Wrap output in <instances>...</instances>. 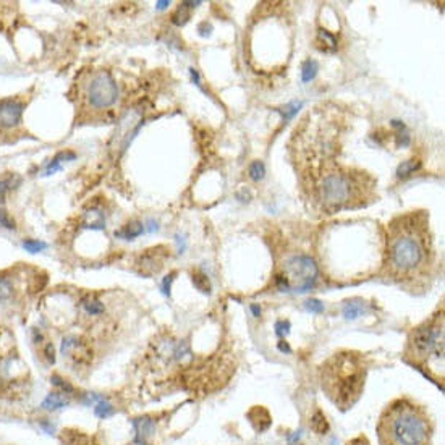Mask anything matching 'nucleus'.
<instances>
[{"label":"nucleus","mask_w":445,"mask_h":445,"mask_svg":"<svg viewBox=\"0 0 445 445\" xmlns=\"http://www.w3.org/2000/svg\"><path fill=\"white\" fill-rule=\"evenodd\" d=\"M133 426H135V431H136V442H138V444H144L146 439H148L151 434L154 432L155 423L151 418L144 416V418L135 419Z\"/></svg>","instance_id":"nucleus-11"},{"label":"nucleus","mask_w":445,"mask_h":445,"mask_svg":"<svg viewBox=\"0 0 445 445\" xmlns=\"http://www.w3.org/2000/svg\"><path fill=\"white\" fill-rule=\"evenodd\" d=\"M176 243H178V250H180V252H183V250H185V240H180V236L176 235Z\"/></svg>","instance_id":"nucleus-37"},{"label":"nucleus","mask_w":445,"mask_h":445,"mask_svg":"<svg viewBox=\"0 0 445 445\" xmlns=\"http://www.w3.org/2000/svg\"><path fill=\"white\" fill-rule=\"evenodd\" d=\"M251 311H252V314H254V317H259V314H261V308H257V306L252 305V306H251Z\"/></svg>","instance_id":"nucleus-38"},{"label":"nucleus","mask_w":445,"mask_h":445,"mask_svg":"<svg viewBox=\"0 0 445 445\" xmlns=\"http://www.w3.org/2000/svg\"><path fill=\"white\" fill-rule=\"evenodd\" d=\"M19 183H21V178L15 174H8L2 176L0 178V201H5V196L17 188Z\"/></svg>","instance_id":"nucleus-16"},{"label":"nucleus","mask_w":445,"mask_h":445,"mask_svg":"<svg viewBox=\"0 0 445 445\" xmlns=\"http://www.w3.org/2000/svg\"><path fill=\"white\" fill-rule=\"evenodd\" d=\"M39 427L42 429L44 432H47V434H54L55 429H57V427H55V424L50 421V419H47V418L40 419V421H39Z\"/></svg>","instance_id":"nucleus-32"},{"label":"nucleus","mask_w":445,"mask_h":445,"mask_svg":"<svg viewBox=\"0 0 445 445\" xmlns=\"http://www.w3.org/2000/svg\"><path fill=\"white\" fill-rule=\"evenodd\" d=\"M42 338H44V335L39 332V329H33V340L36 343H40L42 342Z\"/></svg>","instance_id":"nucleus-36"},{"label":"nucleus","mask_w":445,"mask_h":445,"mask_svg":"<svg viewBox=\"0 0 445 445\" xmlns=\"http://www.w3.org/2000/svg\"><path fill=\"white\" fill-rule=\"evenodd\" d=\"M23 248L26 250L28 252H40V251H44L45 248H47V243L45 241H40V240H33V238H28V240H24L23 243Z\"/></svg>","instance_id":"nucleus-25"},{"label":"nucleus","mask_w":445,"mask_h":445,"mask_svg":"<svg viewBox=\"0 0 445 445\" xmlns=\"http://www.w3.org/2000/svg\"><path fill=\"white\" fill-rule=\"evenodd\" d=\"M118 88L107 70H97L91 73L84 84L86 104L94 110H105L117 102Z\"/></svg>","instance_id":"nucleus-7"},{"label":"nucleus","mask_w":445,"mask_h":445,"mask_svg":"<svg viewBox=\"0 0 445 445\" xmlns=\"http://www.w3.org/2000/svg\"><path fill=\"white\" fill-rule=\"evenodd\" d=\"M167 5H170V2H157L155 7H157L159 10H164V8H167Z\"/></svg>","instance_id":"nucleus-40"},{"label":"nucleus","mask_w":445,"mask_h":445,"mask_svg":"<svg viewBox=\"0 0 445 445\" xmlns=\"http://www.w3.org/2000/svg\"><path fill=\"white\" fill-rule=\"evenodd\" d=\"M319 40H324V52H335L337 49V39L332 36L330 33L327 31H319V38H317V42Z\"/></svg>","instance_id":"nucleus-24"},{"label":"nucleus","mask_w":445,"mask_h":445,"mask_svg":"<svg viewBox=\"0 0 445 445\" xmlns=\"http://www.w3.org/2000/svg\"><path fill=\"white\" fill-rule=\"evenodd\" d=\"M288 327H290V324H288V322H283V321L277 322V326H275V333H277V335H280V337L287 335V333H288Z\"/></svg>","instance_id":"nucleus-34"},{"label":"nucleus","mask_w":445,"mask_h":445,"mask_svg":"<svg viewBox=\"0 0 445 445\" xmlns=\"http://www.w3.org/2000/svg\"><path fill=\"white\" fill-rule=\"evenodd\" d=\"M406 356L414 364L426 369H436L444 374V311L432 319L418 326L406 343Z\"/></svg>","instance_id":"nucleus-5"},{"label":"nucleus","mask_w":445,"mask_h":445,"mask_svg":"<svg viewBox=\"0 0 445 445\" xmlns=\"http://www.w3.org/2000/svg\"><path fill=\"white\" fill-rule=\"evenodd\" d=\"M279 347H280V350H282V351H290V347H288L287 343L283 345V342H280V345H279Z\"/></svg>","instance_id":"nucleus-41"},{"label":"nucleus","mask_w":445,"mask_h":445,"mask_svg":"<svg viewBox=\"0 0 445 445\" xmlns=\"http://www.w3.org/2000/svg\"><path fill=\"white\" fill-rule=\"evenodd\" d=\"M301 105H303V102H291V104H288L287 107H283V110L279 109V112L282 114V117H283V121L293 118V115L300 110Z\"/></svg>","instance_id":"nucleus-28"},{"label":"nucleus","mask_w":445,"mask_h":445,"mask_svg":"<svg viewBox=\"0 0 445 445\" xmlns=\"http://www.w3.org/2000/svg\"><path fill=\"white\" fill-rule=\"evenodd\" d=\"M73 159H75V153H72V151H63V153H58L52 160L49 162L47 167H45L44 175H52V174H55V172H58L60 169H62V164H63V162L73 160Z\"/></svg>","instance_id":"nucleus-14"},{"label":"nucleus","mask_w":445,"mask_h":445,"mask_svg":"<svg viewBox=\"0 0 445 445\" xmlns=\"http://www.w3.org/2000/svg\"><path fill=\"white\" fill-rule=\"evenodd\" d=\"M157 229H159V227H157V224H154V222H153V220H151V222H149V227H148V230H149V232H154V230H157Z\"/></svg>","instance_id":"nucleus-39"},{"label":"nucleus","mask_w":445,"mask_h":445,"mask_svg":"<svg viewBox=\"0 0 445 445\" xmlns=\"http://www.w3.org/2000/svg\"><path fill=\"white\" fill-rule=\"evenodd\" d=\"M311 427H312V431L317 434H327L329 429H330L326 416H324V413L319 411V409L311 416Z\"/></svg>","instance_id":"nucleus-19"},{"label":"nucleus","mask_w":445,"mask_h":445,"mask_svg":"<svg viewBox=\"0 0 445 445\" xmlns=\"http://www.w3.org/2000/svg\"><path fill=\"white\" fill-rule=\"evenodd\" d=\"M419 167H421V162L419 160H406V162H403V164H400L398 165V169H397V176L398 178H406V176H409L411 174H414L416 170H419Z\"/></svg>","instance_id":"nucleus-22"},{"label":"nucleus","mask_w":445,"mask_h":445,"mask_svg":"<svg viewBox=\"0 0 445 445\" xmlns=\"http://www.w3.org/2000/svg\"><path fill=\"white\" fill-rule=\"evenodd\" d=\"M364 379L366 364L360 353L355 351L335 353L321 368L322 390L343 411L360 400Z\"/></svg>","instance_id":"nucleus-3"},{"label":"nucleus","mask_w":445,"mask_h":445,"mask_svg":"<svg viewBox=\"0 0 445 445\" xmlns=\"http://www.w3.org/2000/svg\"><path fill=\"white\" fill-rule=\"evenodd\" d=\"M317 280V266L310 256H293L285 261L283 266V274L277 277L282 291H298L306 293L310 291Z\"/></svg>","instance_id":"nucleus-6"},{"label":"nucleus","mask_w":445,"mask_h":445,"mask_svg":"<svg viewBox=\"0 0 445 445\" xmlns=\"http://www.w3.org/2000/svg\"><path fill=\"white\" fill-rule=\"evenodd\" d=\"M23 115V104L13 99H5L0 102V128L8 130L19 123Z\"/></svg>","instance_id":"nucleus-9"},{"label":"nucleus","mask_w":445,"mask_h":445,"mask_svg":"<svg viewBox=\"0 0 445 445\" xmlns=\"http://www.w3.org/2000/svg\"><path fill=\"white\" fill-rule=\"evenodd\" d=\"M81 306H83V310L88 312L89 316H99L104 312V305L102 301L99 300L97 296L94 295H88L86 298H83V301H81Z\"/></svg>","instance_id":"nucleus-17"},{"label":"nucleus","mask_w":445,"mask_h":445,"mask_svg":"<svg viewBox=\"0 0 445 445\" xmlns=\"http://www.w3.org/2000/svg\"><path fill=\"white\" fill-rule=\"evenodd\" d=\"M143 232H144L143 222L133 220V222H130V224H126L121 230L115 232V236H118V238H123V240H135L136 236H139L141 233H143Z\"/></svg>","instance_id":"nucleus-13"},{"label":"nucleus","mask_w":445,"mask_h":445,"mask_svg":"<svg viewBox=\"0 0 445 445\" xmlns=\"http://www.w3.org/2000/svg\"><path fill=\"white\" fill-rule=\"evenodd\" d=\"M434 259L432 235L426 211L397 215L387 224L386 269L397 280H414L424 275Z\"/></svg>","instance_id":"nucleus-1"},{"label":"nucleus","mask_w":445,"mask_h":445,"mask_svg":"<svg viewBox=\"0 0 445 445\" xmlns=\"http://www.w3.org/2000/svg\"><path fill=\"white\" fill-rule=\"evenodd\" d=\"M81 227L89 230H104L105 229V214L97 207H91L84 211L81 217Z\"/></svg>","instance_id":"nucleus-10"},{"label":"nucleus","mask_w":445,"mask_h":445,"mask_svg":"<svg viewBox=\"0 0 445 445\" xmlns=\"http://www.w3.org/2000/svg\"><path fill=\"white\" fill-rule=\"evenodd\" d=\"M366 311V305L361 300H348L343 305V316L345 319H356Z\"/></svg>","instance_id":"nucleus-15"},{"label":"nucleus","mask_w":445,"mask_h":445,"mask_svg":"<svg viewBox=\"0 0 445 445\" xmlns=\"http://www.w3.org/2000/svg\"><path fill=\"white\" fill-rule=\"evenodd\" d=\"M0 225L7 230H15V227H17L15 225V220L8 215V212L5 209H0Z\"/></svg>","instance_id":"nucleus-29"},{"label":"nucleus","mask_w":445,"mask_h":445,"mask_svg":"<svg viewBox=\"0 0 445 445\" xmlns=\"http://www.w3.org/2000/svg\"><path fill=\"white\" fill-rule=\"evenodd\" d=\"M316 73H317L316 60H306L301 67V81L303 83H308V81H311L312 78L316 77Z\"/></svg>","instance_id":"nucleus-23"},{"label":"nucleus","mask_w":445,"mask_h":445,"mask_svg":"<svg viewBox=\"0 0 445 445\" xmlns=\"http://www.w3.org/2000/svg\"><path fill=\"white\" fill-rule=\"evenodd\" d=\"M172 282H174V274L167 275L165 279H164V282H162V291H164V295H167V296L170 295V285H172Z\"/></svg>","instance_id":"nucleus-35"},{"label":"nucleus","mask_w":445,"mask_h":445,"mask_svg":"<svg viewBox=\"0 0 445 445\" xmlns=\"http://www.w3.org/2000/svg\"><path fill=\"white\" fill-rule=\"evenodd\" d=\"M94 413L96 416H99L100 419H107L110 416H114L115 408L112 406V403H109L107 398H100V400L94 405Z\"/></svg>","instance_id":"nucleus-20"},{"label":"nucleus","mask_w":445,"mask_h":445,"mask_svg":"<svg viewBox=\"0 0 445 445\" xmlns=\"http://www.w3.org/2000/svg\"><path fill=\"white\" fill-rule=\"evenodd\" d=\"M141 126H143V112L139 109H130L121 115L112 138V151L115 154H121L128 148Z\"/></svg>","instance_id":"nucleus-8"},{"label":"nucleus","mask_w":445,"mask_h":445,"mask_svg":"<svg viewBox=\"0 0 445 445\" xmlns=\"http://www.w3.org/2000/svg\"><path fill=\"white\" fill-rule=\"evenodd\" d=\"M377 432L381 445H429L431 424L423 408L397 400L382 413Z\"/></svg>","instance_id":"nucleus-4"},{"label":"nucleus","mask_w":445,"mask_h":445,"mask_svg":"<svg viewBox=\"0 0 445 445\" xmlns=\"http://www.w3.org/2000/svg\"><path fill=\"white\" fill-rule=\"evenodd\" d=\"M305 308L308 312H316V314H321L324 311V305L319 300H308L305 303Z\"/></svg>","instance_id":"nucleus-30"},{"label":"nucleus","mask_w":445,"mask_h":445,"mask_svg":"<svg viewBox=\"0 0 445 445\" xmlns=\"http://www.w3.org/2000/svg\"><path fill=\"white\" fill-rule=\"evenodd\" d=\"M50 384H52L54 387H57V390L60 393H63V395H73L75 393V387L68 381H65L63 377H60L58 374H54V376L50 377Z\"/></svg>","instance_id":"nucleus-21"},{"label":"nucleus","mask_w":445,"mask_h":445,"mask_svg":"<svg viewBox=\"0 0 445 445\" xmlns=\"http://www.w3.org/2000/svg\"><path fill=\"white\" fill-rule=\"evenodd\" d=\"M67 406H70V400L60 392L47 393V397H45L42 403H40V408L47 409V411H57V409H62Z\"/></svg>","instance_id":"nucleus-12"},{"label":"nucleus","mask_w":445,"mask_h":445,"mask_svg":"<svg viewBox=\"0 0 445 445\" xmlns=\"http://www.w3.org/2000/svg\"><path fill=\"white\" fill-rule=\"evenodd\" d=\"M193 283L198 290L204 291V293H209V290H211V283L207 280V277L204 274H199V272L193 274Z\"/></svg>","instance_id":"nucleus-27"},{"label":"nucleus","mask_w":445,"mask_h":445,"mask_svg":"<svg viewBox=\"0 0 445 445\" xmlns=\"http://www.w3.org/2000/svg\"><path fill=\"white\" fill-rule=\"evenodd\" d=\"M44 356H45V360H47L50 364H52V363L55 361V348H54L52 343H47V345H45V348H44Z\"/></svg>","instance_id":"nucleus-33"},{"label":"nucleus","mask_w":445,"mask_h":445,"mask_svg":"<svg viewBox=\"0 0 445 445\" xmlns=\"http://www.w3.org/2000/svg\"><path fill=\"white\" fill-rule=\"evenodd\" d=\"M250 176L254 181H259V180H262L264 178V174H266V169H264V164H262L261 160H256V162H252V164L250 165Z\"/></svg>","instance_id":"nucleus-26"},{"label":"nucleus","mask_w":445,"mask_h":445,"mask_svg":"<svg viewBox=\"0 0 445 445\" xmlns=\"http://www.w3.org/2000/svg\"><path fill=\"white\" fill-rule=\"evenodd\" d=\"M374 188L376 181L366 172L326 160L319 167V174L312 175L311 186L319 206L329 214L369 204Z\"/></svg>","instance_id":"nucleus-2"},{"label":"nucleus","mask_w":445,"mask_h":445,"mask_svg":"<svg viewBox=\"0 0 445 445\" xmlns=\"http://www.w3.org/2000/svg\"><path fill=\"white\" fill-rule=\"evenodd\" d=\"M15 293V282L12 277L2 274L0 275V301H7Z\"/></svg>","instance_id":"nucleus-18"},{"label":"nucleus","mask_w":445,"mask_h":445,"mask_svg":"<svg viewBox=\"0 0 445 445\" xmlns=\"http://www.w3.org/2000/svg\"><path fill=\"white\" fill-rule=\"evenodd\" d=\"M397 144L400 146V148H406L409 144V135H408V131L405 130V126H402L400 131L397 133Z\"/></svg>","instance_id":"nucleus-31"}]
</instances>
